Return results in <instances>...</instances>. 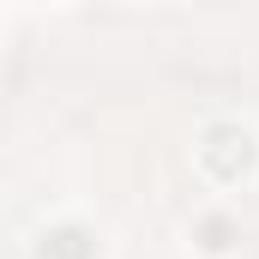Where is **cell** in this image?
<instances>
[{
  "label": "cell",
  "mask_w": 259,
  "mask_h": 259,
  "mask_svg": "<svg viewBox=\"0 0 259 259\" xmlns=\"http://www.w3.org/2000/svg\"><path fill=\"white\" fill-rule=\"evenodd\" d=\"M199 163H205L217 181H241V175L253 169V133L235 127V121L205 127V139H199Z\"/></svg>",
  "instance_id": "1"
},
{
  "label": "cell",
  "mask_w": 259,
  "mask_h": 259,
  "mask_svg": "<svg viewBox=\"0 0 259 259\" xmlns=\"http://www.w3.org/2000/svg\"><path fill=\"white\" fill-rule=\"evenodd\" d=\"M42 259H97V241L78 229V223H61V229H49L42 235V247H36Z\"/></svg>",
  "instance_id": "2"
}]
</instances>
